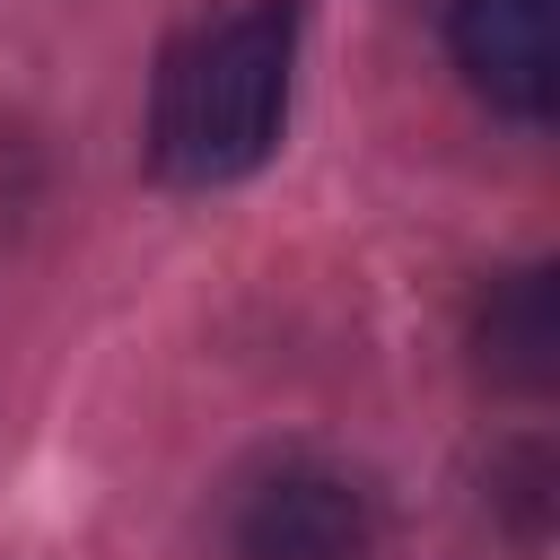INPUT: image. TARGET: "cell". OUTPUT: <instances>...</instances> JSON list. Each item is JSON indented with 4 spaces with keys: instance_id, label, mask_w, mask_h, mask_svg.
<instances>
[{
    "instance_id": "cell-1",
    "label": "cell",
    "mask_w": 560,
    "mask_h": 560,
    "mask_svg": "<svg viewBox=\"0 0 560 560\" xmlns=\"http://www.w3.org/2000/svg\"><path fill=\"white\" fill-rule=\"evenodd\" d=\"M306 0H245L210 26H192L149 105V158L175 184H236L280 149L289 122V70H298Z\"/></svg>"
},
{
    "instance_id": "cell-2",
    "label": "cell",
    "mask_w": 560,
    "mask_h": 560,
    "mask_svg": "<svg viewBox=\"0 0 560 560\" xmlns=\"http://www.w3.org/2000/svg\"><path fill=\"white\" fill-rule=\"evenodd\" d=\"M455 61L499 114L542 122L560 105V0H455Z\"/></svg>"
},
{
    "instance_id": "cell-3",
    "label": "cell",
    "mask_w": 560,
    "mask_h": 560,
    "mask_svg": "<svg viewBox=\"0 0 560 560\" xmlns=\"http://www.w3.org/2000/svg\"><path fill=\"white\" fill-rule=\"evenodd\" d=\"M368 542V499L341 472H271L236 508V560H359Z\"/></svg>"
},
{
    "instance_id": "cell-4",
    "label": "cell",
    "mask_w": 560,
    "mask_h": 560,
    "mask_svg": "<svg viewBox=\"0 0 560 560\" xmlns=\"http://www.w3.org/2000/svg\"><path fill=\"white\" fill-rule=\"evenodd\" d=\"M481 368L516 394H542L560 376V315H551V271H516L481 306Z\"/></svg>"
}]
</instances>
